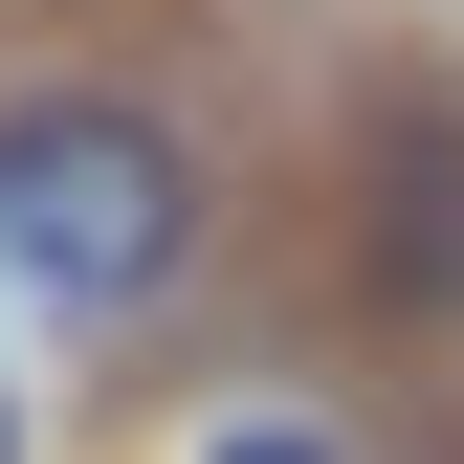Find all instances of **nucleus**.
Segmentation results:
<instances>
[{
	"label": "nucleus",
	"mask_w": 464,
	"mask_h": 464,
	"mask_svg": "<svg viewBox=\"0 0 464 464\" xmlns=\"http://www.w3.org/2000/svg\"><path fill=\"white\" fill-rule=\"evenodd\" d=\"M178 244H199V178H178L155 111H111V89L0 111V266H23L44 310H155Z\"/></svg>",
	"instance_id": "nucleus-1"
},
{
	"label": "nucleus",
	"mask_w": 464,
	"mask_h": 464,
	"mask_svg": "<svg viewBox=\"0 0 464 464\" xmlns=\"http://www.w3.org/2000/svg\"><path fill=\"white\" fill-rule=\"evenodd\" d=\"M354 266H376V310H420L464 332V111H376V178H354Z\"/></svg>",
	"instance_id": "nucleus-2"
},
{
	"label": "nucleus",
	"mask_w": 464,
	"mask_h": 464,
	"mask_svg": "<svg viewBox=\"0 0 464 464\" xmlns=\"http://www.w3.org/2000/svg\"><path fill=\"white\" fill-rule=\"evenodd\" d=\"M199 464H354V442H332V420H221Z\"/></svg>",
	"instance_id": "nucleus-3"
}]
</instances>
